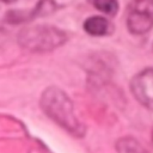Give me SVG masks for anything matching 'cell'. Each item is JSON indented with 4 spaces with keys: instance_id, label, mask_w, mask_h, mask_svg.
Wrapping results in <instances>:
<instances>
[{
    "instance_id": "obj_1",
    "label": "cell",
    "mask_w": 153,
    "mask_h": 153,
    "mask_svg": "<svg viewBox=\"0 0 153 153\" xmlns=\"http://www.w3.org/2000/svg\"><path fill=\"white\" fill-rule=\"evenodd\" d=\"M41 108L48 117L75 136L84 135L85 128L75 116L69 97L55 86L48 87L41 96Z\"/></svg>"
},
{
    "instance_id": "obj_7",
    "label": "cell",
    "mask_w": 153,
    "mask_h": 153,
    "mask_svg": "<svg viewBox=\"0 0 153 153\" xmlns=\"http://www.w3.org/2000/svg\"><path fill=\"white\" fill-rule=\"evenodd\" d=\"M97 10L102 11L105 14L114 16L116 14L118 10V4L117 0H88Z\"/></svg>"
},
{
    "instance_id": "obj_5",
    "label": "cell",
    "mask_w": 153,
    "mask_h": 153,
    "mask_svg": "<svg viewBox=\"0 0 153 153\" xmlns=\"http://www.w3.org/2000/svg\"><path fill=\"white\" fill-rule=\"evenodd\" d=\"M84 30L92 36H105L112 31V25L104 17L93 16L85 20Z\"/></svg>"
},
{
    "instance_id": "obj_3",
    "label": "cell",
    "mask_w": 153,
    "mask_h": 153,
    "mask_svg": "<svg viewBox=\"0 0 153 153\" xmlns=\"http://www.w3.org/2000/svg\"><path fill=\"white\" fill-rule=\"evenodd\" d=\"M127 26L134 35H142L153 26V0H133L128 7Z\"/></svg>"
},
{
    "instance_id": "obj_4",
    "label": "cell",
    "mask_w": 153,
    "mask_h": 153,
    "mask_svg": "<svg viewBox=\"0 0 153 153\" xmlns=\"http://www.w3.org/2000/svg\"><path fill=\"white\" fill-rule=\"evenodd\" d=\"M130 90L139 103L153 110V68L136 74L130 82Z\"/></svg>"
},
{
    "instance_id": "obj_8",
    "label": "cell",
    "mask_w": 153,
    "mask_h": 153,
    "mask_svg": "<svg viewBox=\"0 0 153 153\" xmlns=\"http://www.w3.org/2000/svg\"><path fill=\"white\" fill-rule=\"evenodd\" d=\"M0 1H2V2H5V4H12V2H14L16 0H0Z\"/></svg>"
},
{
    "instance_id": "obj_2",
    "label": "cell",
    "mask_w": 153,
    "mask_h": 153,
    "mask_svg": "<svg viewBox=\"0 0 153 153\" xmlns=\"http://www.w3.org/2000/svg\"><path fill=\"white\" fill-rule=\"evenodd\" d=\"M67 41V35L50 25H36L23 29L18 33V43L29 51L44 53L54 50Z\"/></svg>"
},
{
    "instance_id": "obj_6",
    "label": "cell",
    "mask_w": 153,
    "mask_h": 153,
    "mask_svg": "<svg viewBox=\"0 0 153 153\" xmlns=\"http://www.w3.org/2000/svg\"><path fill=\"white\" fill-rule=\"evenodd\" d=\"M117 153H149L137 140L134 137H122L116 142Z\"/></svg>"
}]
</instances>
